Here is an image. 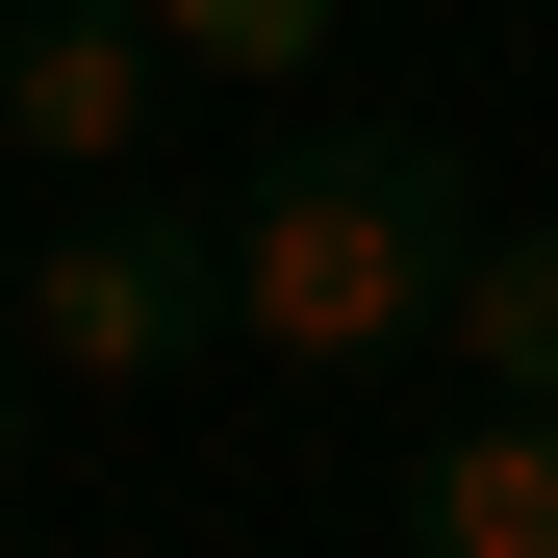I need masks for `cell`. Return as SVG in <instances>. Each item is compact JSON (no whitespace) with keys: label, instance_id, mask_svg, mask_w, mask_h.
<instances>
[{"label":"cell","instance_id":"cell-6","mask_svg":"<svg viewBox=\"0 0 558 558\" xmlns=\"http://www.w3.org/2000/svg\"><path fill=\"white\" fill-rule=\"evenodd\" d=\"M153 51L204 76V102H305V76L355 51V0H153Z\"/></svg>","mask_w":558,"mask_h":558},{"label":"cell","instance_id":"cell-4","mask_svg":"<svg viewBox=\"0 0 558 558\" xmlns=\"http://www.w3.org/2000/svg\"><path fill=\"white\" fill-rule=\"evenodd\" d=\"M381 558H558V407H457Z\"/></svg>","mask_w":558,"mask_h":558},{"label":"cell","instance_id":"cell-3","mask_svg":"<svg viewBox=\"0 0 558 558\" xmlns=\"http://www.w3.org/2000/svg\"><path fill=\"white\" fill-rule=\"evenodd\" d=\"M178 102H204V76L153 51V0H26V26H0V128H26V178H153Z\"/></svg>","mask_w":558,"mask_h":558},{"label":"cell","instance_id":"cell-2","mask_svg":"<svg viewBox=\"0 0 558 558\" xmlns=\"http://www.w3.org/2000/svg\"><path fill=\"white\" fill-rule=\"evenodd\" d=\"M204 355H229V204L76 178V229H26V279H0V381L26 407H153Z\"/></svg>","mask_w":558,"mask_h":558},{"label":"cell","instance_id":"cell-5","mask_svg":"<svg viewBox=\"0 0 558 558\" xmlns=\"http://www.w3.org/2000/svg\"><path fill=\"white\" fill-rule=\"evenodd\" d=\"M432 355H457V407H558V229H483V254H457Z\"/></svg>","mask_w":558,"mask_h":558},{"label":"cell","instance_id":"cell-1","mask_svg":"<svg viewBox=\"0 0 558 558\" xmlns=\"http://www.w3.org/2000/svg\"><path fill=\"white\" fill-rule=\"evenodd\" d=\"M508 204L457 178L432 102H330V128H279L229 178V355H279V381H355V355H432L457 305V254H483Z\"/></svg>","mask_w":558,"mask_h":558}]
</instances>
